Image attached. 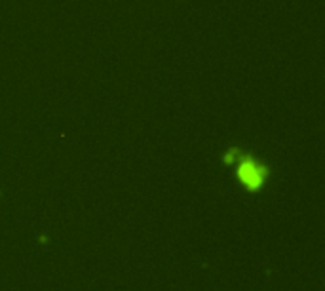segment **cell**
Segmentation results:
<instances>
[{
    "label": "cell",
    "instance_id": "cell-1",
    "mask_svg": "<svg viewBox=\"0 0 325 291\" xmlns=\"http://www.w3.org/2000/svg\"><path fill=\"white\" fill-rule=\"evenodd\" d=\"M236 175L249 191H259L268 179V168L257 162L253 156L244 155L236 160Z\"/></svg>",
    "mask_w": 325,
    "mask_h": 291
}]
</instances>
